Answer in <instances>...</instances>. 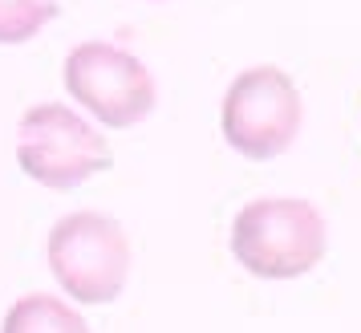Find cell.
I'll return each mask as SVG.
<instances>
[{"label": "cell", "mask_w": 361, "mask_h": 333, "mask_svg": "<svg viewBox=\"0 0 361 333\" xmlns=\"http://www.w3.org/2000/svg\"><path fill=\"white\" fill-rule=\"evenodd\" d=\"M69 98L110 131H130L154 110L159 85L134 53L110 41H82L61 66Z\"/></svg>", "instance_id": "obj_5"}, {"label": "cell", "mask_w": 361, "mask_h": 333, "mask_svg": "<svg viewBox=\"0 0 361 333\" xmlns=\"http://www.w3.org/2000/svg\"><path fill=\"white\" fill-rule=\"evenodd\" d=\"M57 17L53 0H0V45H25Z\"/></svg>", "instance_id": "obj_7"}, {"label": "cell", "mask_w": 361, "mask_h": 333, "mask_svg": "<svg viewBox=\"0 0 361 333\" xmlns=\"http://www.w3.org/2000/svg\"><path fill=\"white\" fill-rule=\"evenodd\" d=\"M305 102L296 82L280 66H252L235 73L219 106V131L235 155L252 163L280 159L296 143Z\"/></svg>", "instance_id": "obj_4"}, {"label": "cell", "mask_w": 361, "mask_h": 333, "mask_svg": "<svg viewBox=\"0 0 361 333\" xmlns=\"http://www.w3.org/2000/svg\"><path fill=\"white\" fill-rule=\"evenodd\" d=\"M0 333H90V325L69 301L49 293H25L8 305Z\"/></svg>", "instance_id": "obj_6"}, {"label": "cell", "mask_w": 361, "mask_h": 333, "mask_svg": "<svg viewBox=\"0 0 361 333\" xmlns=\"http://www.w3.org/2000/svg\"><path fill=\"white\" fill-rule=\"evenodd\" d=\"M53 281L78 305H114L130 281L134 244L126 228L106 212L82 207L49 228L45 240Z\"/></svg>", "instance_id": "obj_2"}, {"label": "cell", "mask_w": 361, "mask_h": 333, "mask_svg": "<svg viewBox=\"0 0 361 333\" xmlns=\"http://www.w3.org/2000/svg\"><path fill=\"white\" fill-rule=\"evenodd\" d=\"M329 252V224L317 203L296 195H264L231 219V256L256 281L309 277Z\"/></svg>", "instance_id": "obj_1"}, {"label": "cell", "mask_w": 361, "mask_h": 333, "mask_svg": "<svg viewBox=\"0 0 361 333\" xmlns=\"http://www.w3.org/2000/svg\"><path fill=\"white\" fill-rule=\"evenodd\" d=\"M17 166L49 191H73L114 166V147L66 102H37L17 122Z\"/></svg>", "instance_id": "obj_3"}]
</instances>
